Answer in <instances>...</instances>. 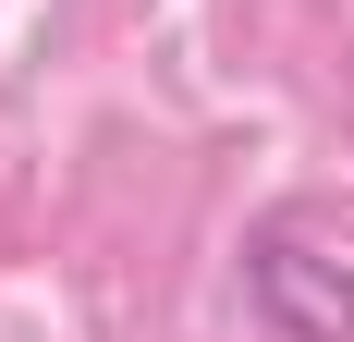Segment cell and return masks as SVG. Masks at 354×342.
<instances>
[{
    "mask_svg": "<svg viewBox=\"0 0 354 342\" xmlns=\"http://www.w3.org/2000/svg\"><path fill=\"white\" fill-rule=\"evenodd\" d=\"M245 294L281 342H354V257L318 233V220H269L245 244Z\"/></svg>",
    "mask_w": 354,
    "mask_h": 342,
    "instance_id": "obj_1",
    "label": "cell"
}]
</instances>
